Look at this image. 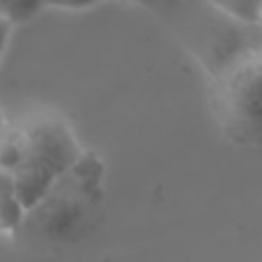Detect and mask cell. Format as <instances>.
Segmentation results:
<instances>
[{
    "label": "cell",
    "mask_w": 262,
    "mask_h": 262,
    "mask_svg": "<svg viewBox=\"0 0 262 262\" xmlns=\"http://www.w3.org/2000/svg\"><path fill=\"white\" fill-rule=\"evenodd\" d=\"M81 154V143L62 120L39 118L23 127V157L9 175L26 209L35 205Z\"/></svg>",
    "instance_id": "cell-2"
},
{
    "label": "cell",
    "mask_w": 262,
    "mask_h": 262,
    "mask_svg": "<svg viewBox=\"0 0 262 262\" xmlns=\"http://www.w3.org/2000/svg\"><path fill=\"white\" fill-rule=\"evenodd\" d=\"M214 106L228 138L262 145V46L214 76Z\"/></svg>",
    "instance_id": "cell-3"
},
{
    "label": "cell",
    "mask_w": 262,
    "mask_h": 262,
    "mask_svg": "<svg viewBox=\"0 0 262 262\" xmlns=\"http://www.w3.org/2000/svg\"><path fill=\"white\" fill-rule=\"evenodd\" d=\"M99 3H104V0H44V7L67 9V12H81V9H90Z\"/></svg>",
    "instance_id": "cell-8"
},
{
    "label": "cell",
    "mask_w": 262,
    "mask_h": 262,
    "mask_svg": "<svg viewBox=\"0 0 262 262\" xmlns=\"http://www.w3.org/2000/svg\"><path fill=\"white\" fill-rule=\"evenodd\" d=\"M23 157V129L0 131V170L12 172Z\"/></svg>",
    "instance_id": "cell-6"
},
{
    "label": "cell",
    "mask_w": 262,
    "mask_h": 262,
    "mask_svg": "<svg viewBox=\"0 0 262 262\" xmlns=\"http://www.w3.org/2000/svg\"><path fill=\"white\" fill-rule=\"evenodd\" d=\"M9 32H12V23H9L7 18H3V16H0V55H3L5 46H7Z\"/></svg>",
    "instance_id": "cell-9"
},
{
    "label": "cell",
    "mask_w": 262,
    "mask_h": 262,
    "mask_svg": "<svg viewBox=\"0 0 262 262\" xmlns=\"http://www.w3.org/2000/svg\"><path fill=\"white\" fill-rule=\"evenodd\" d=\"M127 3L143 5V7H157V5H159V0H127Z\"/></svg>",
    "instance_id": "cell-10"
},
{
    "label": "cell",
    "mask_w": 262,
    "mask_h": 262,
    "mask_svg": "<svg viewBox=\"0 0 262 262\" xmlns=\"http://www.w3.org/2000/svg\"><path fill=\"white\" fill-rule=\"evenodd\" d=\"M5 127H3V115H0V131H3Z\"/></svg>",
    "instance_id": "cell-11"
},
{
    "label": "cell",
    "mask_w": 262,
    "mask_h": 262,
    "mask_svg": "<svg viewBox=\"0 0 262 262\" xmlns=\"http://www.w3.org/2000/svg\"><path fill=\"white\" fill-rule=\"evenodd\" d=\"M219 12L251 26H262V0H207Z\"/></svg>",
    "instance_id": "cell-5"
},
{
    "label": "cell",
    "mask_w": 262,
    "mask_h": 262,
    "mask_svg": "<svg viewBox=\"0 0 262 262\" xmlns=\"http://www.w3.org/2000/svg\"><path fill=\"white\" fill-rule=\"evenodd\" d=\"M106 168L97 154L85 152L51 189L26 209L18 235L44 244H69L83 237L104 200Z\"/></svg>",
    "instance_id": "cell-1"
},
{
    "label": "cell",
    "mask_w": 262,
    "mask_h": 262,
    "mask_svg": "<svg viewBox=\"0 0 262 262\" xmlns=\"http://www.w3.org/2000/svg\"><path fill=\"white\" fill-rule=\"evenodd\" d=\"M44 9V0H0V16L12 26L35 18Z\"/></svg>",
    "instance_id": "cell-7"
},
{
    "label": "cell",
    "mask_w": 262,
    "mask_h": 262,
    "mask_svg": "<svg viewBox=\"0 0 262 262\" xmlns=\"http://www.w3.org/2000/svg\"><path fill=\"white\" fill-rule=\"evenodd\" d=\"M26 216V205L16 195L14 180L9 172L0 170V232L3 235H16Z\"/></svg>",
    "instance_id": "cell-4"
}]
</instances>
